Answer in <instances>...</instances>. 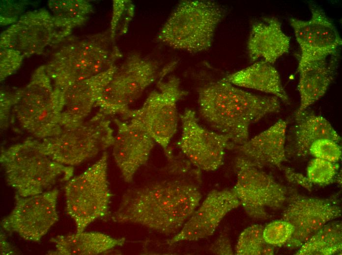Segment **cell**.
Instances as JSON below:
<instances>
[{
  "label": "cell",
  "instance_id": "1",
  "mask_svg": "<svg viewBox=\"0 0 342 255\" xmlns=\"http://www.w3.org/2000/svg\"><path fill=\"white\" fill-rule=\"evenodd\" d=\"M200 173L188 178L162 180L127 190L112 218L157 232L175 234L199 205L201 198Z\"/></svg>",
  "mask_w": 342,
  "mask_h": 255
},
{
  "label": "cell",
  "instance_id": "2",
  "mask_svg": "<svg viewBox=\"0 0 342 255\" xmlns=\"http://www.w3.org/2000/svg\"><path fill=\"white\" fill-rule=\"evenodd\" d=\"M198 94L201 118L214 130L226 135L231 145L247 142L250 126L281 107L278 98L250 93L224 78L200 87Z\"/></svg>",
  "mask_w": 342,
  "mask_h": 255
},
{
  "label": "cell",
  "instance_id": "3",
  "mask_svg": "<svg viewBox=\"0 0 342 255\" xmlns=\"http://www.w3.org/2000/svg\"><path fill=\"white\" fill-rule=\"evenodd\" d=\"M0 162L7 183L21 197L44 192L58 179L68 181L74 174L73 166L54 160L43 151L39 140L31 138L2 150Z\"/></svg>",
  "mask_w": 342,
  "mask_h": 255
},
{
  "label": "cell",
  "instance_id": "4",
  "mask_svg": "<svg viewBox=\"0 0 342 255\" xmlns=\"http://www.w3.org/2000/svg\"><path fill=\"white\" fill-rule=\"evenodd\" d=\"M122 56L110 33L99 34L62 47L44 66L54 87L62 91L107 70Z\"/></svg>",
  "mask_w": 342,
  "mask_h": 255
},
{
  "label": "cell",
  "instance_id": "5",
  "mask_svg": "<svg viewBox=\"0 0 342 255\" xmlns=\"http://www.w3.org/2000/svg\"><path fill=\"white\" fill-rule=\"evenodd\" d=\"M226 11L216 2L180 1L159 31L157 40L175 49L191 53L208 50Z\"/></svg>",
  "mask_w": 342,
  "mask_h": 255
},
{
  "label": "cell",
  "instance_id": "6",
  "mask_svg": "<svg viewBox=\"0 0 342 255\" xmlns=\"http://www.w3.org/2000/svg\"><path fill=\"white\" fill-rule=\"evenodd\" d=\"M14 95L12 112L25 130L41 139L61 132L63 93L53 87L44 66L38 68L27 85Z\"/></svg>",
  "mask_w": 342,
  "mask_h": 255
},
{
  "label": "cell",
  "instance_id": "7",
  "mask_svg": "<svg viewBox=\"0 0 342 255\" xmlns=\"http://www.w3.org/2000/svg\"><path fill=\"white\" fill-rule=\"evenodd\" d=\"M107 117L98 112L77 126L63 128L59 134L40 141V147L59 163L79 165L113 146L114 130Z\"/></svg>",
  "mask_w": 342,
  "mask_h": 255
},
{
  "label": "cell",
  "instance_id": "8",
  "mask_svg": "<svg viewBox=\"0 0 342 255\" xmlns=\"http://www.w3.org/2000/svg\"><path fill=\"white\" fill-rule=\"evenodd\" d=\"M108 154L82 174L69 179L64 187L67 213L74 220L77 232L109 212L112 193L108 180Z\"/></svg>",
  "mask_w": 342,
  "mask_h": 255
},
{
  "label": "cell",
  "instance_id": "9",
  "mask_svg": "<svg viewBox=\"0 0 342 255\" xmlns=\"http://www.w3.org/2000/svg\"><path fill=\"white\" fill-rule=\"evenodd\" d=\"M156 61L135 53L129 56L104 87L95 106L106 116L114 115L127 119L129 106L145 89L160 77Z\"/></svg>",
  "mask_w": 342,
  "mask_h": 255
},
{
  "label": "cell",
  "instance_id": "10",
  "mask_svg": "<svg viewBox=\"0 0 342 255\" xmlns=\"http://www.w3.org/2000/svg\"><path fill=\"white\" fill-rule=\"evenodd\" d=\"M163 78L160 77L157 89L149 94L142 105L131 110L128 119L140 120L167 155L170 152L169 145L177 130V103L188 92L181 88L180 79L176 76H170L166 80Z\"/></svg>",
  "mask_w": 342,
  "mask_h": 255
},
{
  "label": "cell",
  "instance_id": "11",
  "mask_svg": "<svg viewBox=\"0 0 342 255\" xmlns=\"http://www.w3.org/2000/svg\"><path fill=\"white\" fill-rule=\"evenodd\" d=\"M234 167L236 182L231 190L253 218L268 219L267 209L281 208L292 192L241 155L235 158Z\"/></svg>",
  "mask_w": 342,
  "mask_h": 255
},
{
  "label": "cell",
  "instance_id": "12",
  "mask_svg": "<svg viewBox=\"0 0 342 255\" xmlns=\"http://www.w3.org/2000/svg\"><path fill=\"white\" fill-rule=\"evenodd\" d=\"M73 28L46 10L28 12L1 33L0 49L16 50L23 57L39 54L64 40Z\"/></svg>",
  "mask_w": 342,
  "mask_h": 255
},
{
  "label": "cell",
  "instance_id": "13",
  "mask_svg": "<svg viewBox=\"0 0 342 255\" xmlns=\"http://www.w3.org/2000/svg\"><path fill=\"white\" fill-rule=\"evenodd\" d=\"M179 117L181 134L177 145L188 161L200 171L218 169L223 163L229 138L202 127L192 109H186Z\"/></svg>",
  "mask_w": 342,
  "mask_h": 255
},
{
  "label": "cell",
  "instance_id": "14",
  "mask_svg": "<svg viewBox=\"0 0 342 255\" xmlns=\"http://www.w3.org/2000/svg\"><path fill=\"white\" fill-rule=\"evenodd\" d=\"M282 219L290 223L294 231L284 245L298 249L325 225L340 217L342 209L336 200L303 196L292 192L286 200Z\"/></svg>",
  "mask_w": 342,
  "mask_h": 255
},
{
  "label": "cell",
  "instance_id": "15",
  "mask_svg": "<svg viewBox=\"0 0 342 255\" xmlns=\"http://www.w3.org/2000/svg\"><path fill=\"white\" fill-rule=\"evenodd\" d=\"M58 190L54 189L27 197L15 195V206L1 221L2 228L23 239L38 242L58 221Z\"/></svg>",
  "mask_w": 342,
  "mask_h": 255
},
{
  "label": "cell",
  "instance_id": "16",
  "mask_svg": "<svg viewBox=\"0 0 342 255\" xmlns=\"http://www.w3.org/2000/svg\"><path fill=\"white\" fill-rule=\"evenodd\" d=\"M311 11L308 20L289 19L300 48L297 72L312 62L337 55L342 44L336 27L324 11L314 5Z\"/></svg>",
  "mask_w": 342,
  "mask_h": 255
},
{
  "label": "cell",
  "instance_id": "17",
  "mask_svg": "<svg viewBox=\"0 0 342 255\" xmlns=\"http://www.w3.org/2000/svg\"><path fill=\"white\" fill-rule=\"evenodd\" d=\"M114 122L117 132L113 155L124 180L130 183L136 172L147 162L155 142L138 119L127 122L116 118Z\"/></svg>",
  "mask_w": 342,
  "mask_h": 255
},
{
  "label": "cell",
  "instance_id": "18",
  "mask_svg": "<svg viewBox=\"0 0 342 255\" xmlns=\"http://www.w3.org/2000/svg\"><path fill=\"white\" fill-rule=\"evenodd\" d=\"M239 205L240 203L231 189L212 190L181 230L167 243L171 245L211 236L225 216Z\"/></svg>",
  "mask_w": 342,
  "mask_h": 255
},
{
  "label": "cell",
  "instance_id": "19",
  "mask_svg": "<svg viewBox=\"0 0 342 255\" xmlns=\"http://www.w3.org/2000/svg\"><path fill=\"white\" fill-rule=\"evenodd\" d=\"M117 68L114 65L94 76L76 82L62 91L64 101L61 121L63 128L77 126L85 121Z\"/></svg>",
  "mask_w": 342,
  "mask_h": 255
},
{
  "label": "cell",
  "instance_id": "20",
  "mask_svg": "<svg viewBox=\"0 0 342 255\" xmlns=\"http://www.w3.org/2000/svg\"><path fill=\"white\" fill-rule=\"evenodd\" d=\"M287 123L280 120L243 144L231 145L241 155L259 168L276 167L280 170L286 160L285 140Z\"/></svg>",
  "mask_w": 342,
  "mask_h": 255
},
{
  "label": "cell",
  "instance_id": "21",
  "mask_svg": "<svg viewBox=\"0 0 342 255\" xmlns=\"http://www.w3.org/2000/svg\"><path fill=\"white\" fill-rule=\"evenodd\" d=\"M290 45V38L283 31L280 21L268 17L252 25L247 50L251 62L262 58L272 64L288 52Z\"/></svg>",
  "mask_w": 342,
  "mask_h": 255
},
{
  "label": "cell",
  "instance_id": "22",
  "mask_svg": "<svg viewBox=\"0 0 342 255\" xmlns=\"http://www.w3.org/2000/svg\"><path fill=\"white\" fill-rule=\"evenodd\" d=\"M337 55L312 62L297 72L299 73L298 90L300 102L294 118L299 116L326 92L335 76Z\"/></svg>",
  "mask_w": 342,
  "mask_h": 255
},
{
  "label": "cell",
  "instance_id": "23",
  "mask_svg": "<svg viewBox=\"0 0 342 255\" xmlns=\"http://www.w3.org/2000/svg\"><path fill=\"white\" fill-rule=\"evenodd\" d=\"M223 78L238 87L268 93L289 104L279 73L271 64L265 61L255 62Z\"/></svg>",
  "mask_w": 342,
  "mask_h": 255
},
{
  "label": "cell",
  "instance_id": "24",
  "mask_svg": "<svg viewBox=\"0 0 342 255\" xmlns=\"http://www.w3.org/2000/svg\"><path fill=\"white\" fill-rule=\"evenodd\" d=\"M50 241L56 250L48 254L55 255H94L115 247L122 246L125 238H114L98 232H81L68 235H58Z\"/></svg>",
  "mask_w": 342,
  "mask_h": 255
},
{
  "label": "cell",
  "instance_id": "25",
  "mask_svg": "<svg viewBox=\"0 0 342 255\" xmlns=\"http://www.w3.org/2000/svg\"><path fill=\"white\" fill-rule=\"evenodd\" d=\"M295 152L297 156L305 157L309 154V149L315 141L329 139L339 143L341 137L331 123L324 117L312 112L304 111L295 117Z\"/></svg>",
  "mask_w": 342,
  "mask_h": 255
},
{
  "label": "cell",
  "instance_id": "26",
  "mask_svg": "<svg viewBox=\"0 0 342 255\" xmlns=\"http://www.w3.org/2000/svg\"><path fill=\"white\" fill-rule=\"evenodd\" d=\"M342 226L332 221L313 234L295 253L297 255H333L341 253Z\"/></svg>",
  "mask_w": 342,
  "mask_h": 255
},
{
  "label": "cell",
  "instance_id": "27",
  "mask_svg": "<svg viewBox=\"0 0 342 255\" xmlns=\"http://www.w3.org/2000/svg\"><path fill=\"white\" fill-rule=\"evenodd\" d=\"M52 14L73 28L83 25L92 11V6L83 0H52L48 2Z\"/></svg>",
  "mask_w": 342,
  "mask_h": 255
},
{
  "label": "cell",
  "instance_id": "28",
  "mask_svg": "<svg viewBox=\"0 0 342 255\" xmlns=\"http://www.w3.org/2000/svg\"><path fill=\"white\" fill-rule=\"evenodd\" d=\"M263 228L261 225L255 224L244 229L237 240L235 254L237 255H273V246L264 240Z\"/></svg>",
  "mask_w": 342,
  "mask_h": 255
},
{
  "label": "cell",
  "instance_id": "29",
  "mask_svg": "<svg viewBox=\"0 0 342 255\" xmlns=\"http://www.w3.org/2000/svg\"><path fill=\"white\" fill-rule=\"evenodd\" d=\"M134 5L130 0H116L113 1V12L110 35L114 40L116 34L126 33L133 17Z\"/></svg>",
  "mask_w": 342,
  "mask_h": 255
},
{
  "label": "cell",
  "instance_id": "30",
  "mask_svg": "<svg viewBox=\"0 0 342 255\" xmlns=\"http://www.w3.org/2000/svg\"><path fill=\"white\" fill-rule=\"evenodd\" d=\"M339 168L337 163L315 158L307 167V178L312 184H328L335 178Z\"/></svg>",
  "mask_w": 342,
  "mask_h": 255
},
{
  "label": "cell",
  "instance_id": "31",
  "mask_svg": "<svg viewBox=\"0 0 342 255\" xmlns=\"http://www.w3.org/2000/svg\"><path fill=\"white\" fill-rule=\"evenodd\" d=\"M294 231L293 226L284 220L271 222L263 230L264 241L273 246H284L291 237Z\"/></svg>",
  "mask_w": 342,
  "mask_h": 255
},
{
  "label": "cell",
  "instance_id": "32",
  "mask_svg": "<svg viewBox=\"0 0 342 255\" xmlns=\"http://www.w3.org/2000/svg\"><path fill=\"white\" fill-rule=\"evenodd\" d=\"M309 154L315 158L337 163L341 158L342 149L336 142L329 139H321L311 145Z\"/></svg>",
  "mask_w": 342,
  "mask_h": 255
},
{
  "label": "cell",
  "instance_id": "33",
  "mask_svg": "<svg viewBox=\"0 0 342 255\" xmlns=\"http://www.w3.org/2000/svg\"><path fill=\"white\" fill-rule=\"evenodd\" d=\"M23 56L19 51L9 49H0V80L11 75L20 67Z\"/></svg>",
  "mask_w": 342,
  "mask_h": 255
},
{
  "label": "cell",
  "instance_id": "34",
  "mask_svg": "<svg viewBox=\"0 0 342 255\" xmlns=\"http://www.w3.org/2000/svg\"><path fill=\"white\" fill-rule=\"evenodd\" d=\"M0 3V25H10L20 18L25 7V3L11 0L2 1Z\"/></svg>",
  "mask_w": 342,
  "mask_h": 255
},
{
  "label": "cell",
  "instance_id": "35",
  "mask_svg": "<svg viewBox=\"0 0 342 255\" xmlns=\"http://www.w3.org/2000/svg\"><path fill=\"white\" fill-rule=\"evenodd\" d=\"M214 255H231L233 252L230 240L226 233H222L212 243L209 249Z\"/></svg>",
  "mask_w": 342,
  "mask_h": 255
},
{
  "label": "cell",
  "instance_id": "36",
  "mask_svg": "<svg viewBox=\"0 0 342 255\" xmlns=\"http://www.w3.org/2000/svg\"><path fill=\"white\" fill-rule=\"evenodd\" d=\"M286 179L290 182L293 184H298L302 187L311 191L313 186V184L309 181L308 178L302 174L298 173L293 169L287 166H283L281 169Z\"/></svg>",
  "mask_w": 342,
  "mask_h": 255
},
{
  "label": "cell",
  "instance_id": "37",
  "mask_svg": "<svg viewBox=\"0 0 342 255\" xmlns=\"http://www.w3.org/2000/svg\"><path fill=\"white\" fill-rule=\"evenodd\" d=\"M15 95L7 93H0V127L3 128L7 124L10 109L13 107Z\"/></svg>",
  "mask_w": 342,
  "mask_h": 255
},
{
  "label": "cell",
  "instance_id": "38",
  "mask_svg": "<svg viewBox=\"0 0 342 255\" xmlns=\"http://www.w3.org/2000/svg\"><path fill=\"white\" fill-rule=\"evenodd\" d=\"M1 254H9L11 252L10 251V249L9 248V245L6 242L5 239H3V237L1 236Z\"/></svg>",
  "mask_w": 342,
  "mask_h": 255
}]
</instances>
